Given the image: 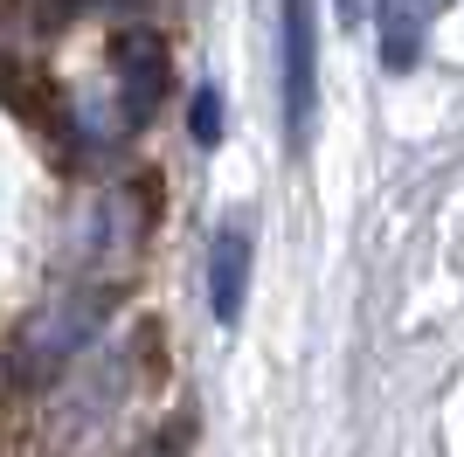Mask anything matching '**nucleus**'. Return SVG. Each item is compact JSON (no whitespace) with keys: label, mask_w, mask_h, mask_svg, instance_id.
<instances>
[{"label":"nucleus","mask_w":464,"mask_h":457,"mask_svg":"<svg viewBox=\"0 0 464 457\" xmlns=\"http://www.w3.org/2000/svg\"><path fill=\"white\" fill-rule=\"evenodd\" d=\"M97 326H104V291L77 285V291H56V298L35 312V326L21 333L14 346V374L21 381H49L77 361L83 346H97Z\"/></svg>","instance_id":"nucleus-1"},{"label":"nucleus","mask_w":464,"mask_h":457,"mask_svg":"<svg viewBox=\"0 0 464 457\" xmlns=\"http://www.w3.org/2000/svg\"><path fill=\"white\" fill-rule=\"evenodd\" d=\"M132 381V354L118 340H97L83 346L77 361L63 367V402H56V443H83L97 423H111L118 395Z\"/></svg>","instance_id":"nucleus-2"},{"label":"nucleus","mask_w":464,"mask_h":457,"mask_svg":"<svg viewBox=\"0 0 464 457\" xmlns=\"http://www.w3.org/2000/svg\"><path fill=\"white\" fill-rule=\"evenodd\" d=\"M319 7L285 0V146L305 152L312 112H319Z\"/></svg>","instance_id":"nucleus-3"},{"label":"nucleus","mask_w":464,"mask_h":457,"mask_svg":"<svg viewBox=\"0 0 464 457\" xmlns=\"http://www.w3.org/2000/svg\"><path fill=\"white\" fill-rule=\"evenodd\" d=\"M250 264H256V243H250V215H229V222L208 236V257H201V270H208V312L222 326L243 319V291H250Z\"/></svg>","instance_id":"nucleus-4"},{"label":"nucleus","mask_w":464,"mask_h":457,"mask_svg":"<svg viewBox=\"0 0 464 457\" xmlns=\"http://www.w3.org/2000/svg\"><path fill=\"white\" fill-rule=\"evenodd\" d=\"M160 91H167V49H160V35L132 28V35L118 42V97H125V118H153Z\"/></svg>","instance_id":"nucleus-5"},{"label":"nucleus","mask_w":464,"mask_h":457,"mask_svg":"<svg viewBox=\"0 0 464 457\" xmlns=\"http://www.w3.org/2000/svg\"><path fill=\"white\" fill-rule=\"evenodd\" d=\"M374 35H382V63L395 76L423 63V42H430V0H374Z\"/></svg>","instance_id":"nucleus-6"},{"label":"nucleus","mask_w":464,"mask_h":457,"mask_svg":"<svg viewBox=\"0 0 464 457\" xmlns=\"http://www.w3.org/2000/svg\"><path fill=\"white\" fill-rule=\"evenodd\" d=\"M188 132H194L201 152L222 146V91H215V83H201V91L188 97Z\"/></svg>","instance_id":"nucleus-7"},{"label":"nucleus","mask_w":464,"mask_h":457,"mask_svg":"<svg viewBox=\"0 0 464 457\" xmlns=\"http://www.w3.org/2000/svg\"><path fill=\"white\" fill-rule=\"evenodd\" d=\"M368 15H374V0H340V21H353V28H361Z\"/></svg>","instance_id":"nucleus-8"},{"label":"nucleus","mask_w":464,"mask_h":457,"mask_svg":"<svg viewBox=\"0 0 464 457\" xmlns=\"http://www.w3.org/2000/svg\"><path fill=\"white\" fill-rule=\"evenodd\" d=\"M125 457H146V451H125Z\"/></svg>","instance_id":"nucleus-9"}]
</instances>
